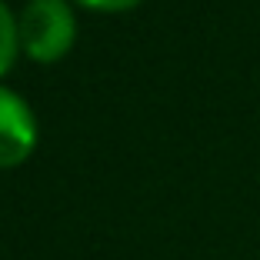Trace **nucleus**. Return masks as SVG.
I'll return each mask as SVG.
<instances>
[{
  "label": "nucleus",
  "instance_id": "7ed1b4c3",
  "mask_svg": "<svg viewBox=\"0 0 260 260\" xmlns=\"http://www.w3.org/2000/svg\"><path fill=\"white\" fill-rule=\"evenodd\" d=\"M20 54V30H17V14L0 0V77L10 74Z\"/></svg>",
  "mask_w": 260,
  "mask_h": 260
},
{
  "label": "nucleus",
  "instance_id": "f03ea898",
  "mask_svg": "<svg viewBox=\"0 0 260 260\" xmlns=\"http://www.w3.org/2000/svg\"><path fill=\"white\" fill-rule=\"evenodd\" d=\"M40 140V123L27 97L0 84V170L20 167Z\"/></svg>",
  "mask_w": 260,
  "mask_h": 260
},
{
  "label": "nucleus",
  "instance_id": "f257e3e1",
  "mask_svg": "<svg viewBox=\"0 0 260 260\" xmlns=\"http://www.w3.org/2000/svg\"><path fill=\"white\" fill-rule=\"evenodd\" d=\"M17 30H20V54L34 63L63 60L74 50L77 40V14L74 0H27L17 14Z\"/></svg>",
  "mask_w": 260,
  "mask_h": 260
},
{
  "label": "nucleus",
  "instance_id": "20e7f679",
  "mask_svg": "<svg viewBox=\"0 0 260 260\" xmlns=\"http://www.w3.org/2000/svg\"><path fill=\"white\" fill-rule=\"evenodd\" d=\"M74 4L93 14H127V10H137L144 0H74Z\"/></svg>",
  "mask_w": 260,
  "mask_h": 260
}]
</instances>
